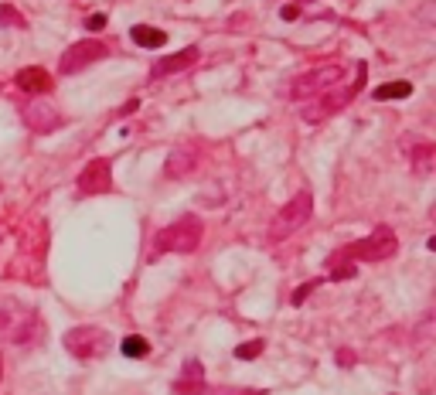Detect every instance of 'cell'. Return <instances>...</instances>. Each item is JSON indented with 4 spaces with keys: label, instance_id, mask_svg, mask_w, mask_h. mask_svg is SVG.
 I'll use <instances>...</instances> for the list:
<instances>
[{
    "label": "cell",
    "instance_id": "d4e9b609",
    "mask_svg": "<svg viewBox=\"0 0 436 395\" xmlns=\"http://www.w3.org/2000/svg\"><path fill=\"white\" fill-rule=\"evenodd\" d=\"M338 358H341V365H345V368H348V365H355V361H351V351H341Z\"/></svg>",
    "mask_w": 436,
    "mask_h": 395
},
{
    "label": "cell",
    "instance_id": "4316f807",
    "mask_svg": "<svg viewBox=\"0 0 436 395\" xmlns=\"http://www.w3.org/2000/svg\"><path fill=\"white\" fill-rule=\"evenodd\" d=\"M304 3H311V0H297V7H304Z\"/></svg>",
    "mask_w": 436,
    "mask_h": 395
},
{
    "label": "cell",
    "instance_id": "5b68a950",
    "mask_svg": "<svg viewBox=\"0 0 436 395\" xmlns=\"http://www.w3.org/2000/svg\"><path fill=\"white\" fill-rule=\"evenodd\" d=\"M345 76H348V65H345V62H324V65H314V69L300 72L297 79L290 82V99H297V103L317 99L320 92H327L331 85L345 82Z\"/></svg>",
    "mask_w": 436,
    "mask_h": 395
},
{
    "label": "cell",
    "instance_id": "30bf717a",
    "mask_svg": "<svg viewBox=\"0 0 436 395\" xmlns=\"http://www.w3.org/2000/svg\"><path fill=\"white\" fill-rule=\"evenodd\" d=\"M110 188H113V164L106 157L89 160L85 170L79 174V195L96 198V195H106Z\"/></svg>",
    "mask_w": 436,
    "mask_h": 395
},
{
    "label": "cell",
    "instance_id": "3957f363",
    "mask_svg": "<svg viewBox=\"0 0 436 395\" xmlns=\"http://www.w3.org/2000/svg\"><path fill=\"white\" fill-rule=\"evenodd\" d=\"M365 76H368V69H365V62H358L355 65V76L348 82H338V85H331L327 92H320L317 99L304 109V119L307 123H320V119L334 116V113H341L351 99H355L358 92H361V85H365Z\"/></svg>",
    "mask_w": 436,
    "mask_h": 395
},
{
    "label": "cell",
    "instance_id": "52a82bcc",
    "mask_svg": "<svg viewBox=\"0 0 436 395\" xmlns=\"http://www.w3.org/2000/svg\"><path fill=\"white\" fill-rule=\"evenodd\" d=\"M338 252H341L345 259H351V263H382V259H392L399 252V238L389 225H378L368 238H361L355 245H345V249H338Z\"/></svg>",
    "mask_w": 436,
    "mask_h": 395
},
{
    "label": "cell",
    "instance_id": "2e32d148",
    "mask_svg": "<svg viewBox=\"0 0 436 395\" xmlns=\"http://www.w3.org/2000/svg\"><path fill=\"white\" fill-rule=\"evenodd\" d=\"M177 395H204V382H201V365L198 361H188L184 365V378L174 385Z\"/></svg>",
    "mask_w": 436,
    "mask_h": 395
},
{
    "label": "cell",
    "instance_id": "8992f818",
    "mask_svg": "<svg viewBox=\"0 0 436 395\" xmlns=\"http://www.w3.org/2000/svg\"><path fill=\"white\" fill-rule=\"evenodd\" d=\"M311 215H314V198L307 195V191H297V195L273 215L270 232H266L270 242H283V238H290L293 232H300V229L311 222Z\"/></svg>",
    "mask_w": 436,
    "mask_h": 395
},
{
    "label": "cell",
    "instance_id": "ac0fdd59",
    "mask_svg": "<svg viewBox=\"0 0 436 395\" xmlns=\"http://www.w3.org/2000/svg\"><path fill=\"white\" fill-rule=\"evenodd\" d=\"M412 96V82H385L375 89V99L385 103V99H409Z\"/></svg>",
    "mask_w": 436,
    "mask_h": 395
},
{
    "label": "cell",
    "instance_id": "8fae6325",
    "mask_svg": "<svg viewBox=\"0 0 436 395\" xmlns=\"http://www.w3.org/2000/svg\"><path fill=\"white\" fill-rule=\"evenodd\" d=\"M201 164V150L198 143H177L171 154H167V160H164V177H171V181H181V177H188V174H195Z\"/></svg>",
    "mask_w": 436,
    "mask_h": 395
},
{
    "label": "cell",
    "instance_id": "484cf974",
    "mask_svg": "<svg viewBox=\"0 0 436 395\" xmlns=\"http://www.w3.org/2000/svg\"><path fill=\"white\" fill-rule=\"evenodd\" d=\"M211 395H259V392H211Z\"/></svg>",
    "mask_w": 436,
    "mask_h": 395
},
{
    "label": "cell",
    "instance_id": "9a60e30c",
    "mask_svg": "<svg viewBox=\"0 0 436 395\" xmlns=\"http://www.w3.org/2000/svg\"><path fill=\"white\" fill-rule=\"evenodd\" d=\"M14 82H17V89H24V92H48V89H51V76H48L44 69H21Z\"/></svg>",
    "mask_w": 436,
    "mask_h": 395
},
{
    "label": "cell",
    "instance_id": "ffe728a7",
    "mask_svg": "<svg viewBox=\"0 0 436 395\" xmlns=\"http://www.w3.org/2000/svg\"><path fill=\"white\" fill-rule=\"evenodd\" d=\"M266 351V344L263 341H249V344H238L236 348V358L238 361H252V358H259Z\"/></svg>",
    "mask_w": 436,
    "mask_h": 395
},
{
    "label": "cell",
    "instance_id": "cb8c5ba5",
    "mask_svg": "<svg viewBox=\"0 0 436 395\" xmlns=\"http://www.w3.org/2000/svg\"><path fill=\"white\" fill-rule=\"evenodd\" d=\"M297 14H300V10H297V3H286V7H283V21H293Z\"/></svg>",
    "mask_w": 436,
    "mask_h": 395
},
{
    "label": "cell",
    "instance_id": "d6986e66",
    "mask_svg": "<svg viewBox=\"0 0 436 395\" xmlns=\"http://www.w3.org/2000/svg\"><path fill=\"white\" fill-rule=\"evenodd\" d=\"M119 348H123V355H126V358H143V355H150V344H147L143 337H126V341H123Z\"/></svg>",
    "mask_w": 436,
    "mask_h": 395
},
{
    "label": "cell",
    "instance_id": "277c9868",
    "mask_svg": "<svg viewBox=\"0 0 436 395\" xmlns=\"http://www.w3.org/2000/svg\"><path fill=\"white\" fill-rule=\"evenodd\" d=\"M0 334L14 344H28L38 341L41 334V320L35 314V307L21 304V300H0Z\"/></svg>",
    "mask_w": 436,
    "mask_h": 395
},
{
    "label": "cell",
    "instance_id": "603a6c76",
    "mask_svg": "<svg viewBox=\"0 0 436 395\" xmlns=\"http://www.w3.org/2000/svg\"><path fill=\"white\" fill-rule=\"evenodd\" d=\"M103 28H106V17H103V14H92V17H89V31H103Z\"/></svg>",
    "mask_w": 436,
    "mask_h": 395
},
{
    "label": "cell",
    "instance_id": "9c48e42d",
    "mask_svg": "<svg viewBox=\"0 0 436 395\" xmlns=\"http://www.w3.org/2000/svg\"><path fill=\"white\" fill-rule=\"evenodd\" d=\"M110 55V44L99 38H82L76 41L65 55H62V65H58V72L62 76H76L82 69H89V65H96V62H103Z\"/></svg>",
    "mask_w": 436,
    "mask_h": 395
},
{
    "label": "cell",
    "instance_id": "7402d4cb",
    "mask_svg": "<svg viewBox=\"0 0 436 395\" xmlns=\"http://www.w3.org/2000/svg\"><path fill=\"white\" fill-rule=\"evenodd\" d=\"M320 283H324V279H311V283H307V286H300V290H297V293H293V304H297V307H300V304H304V300H307V297H311V293H314V290H317Z\"/></svg>",
    "mask_w": 436,
    "mask_h": 395
},
{
    "label": "cell",
    "instance_id": "ba28073f",
    "mask_svg": "<svg viewBox=\"0 0 436 395\" xmlns=\"http://www.w3.org/2000/svg\"><path fill=\"white\" fill-rule=\"evenodd\" d=\"M65 348H69V355H76L79 361H99L110 351V334L103 327L82 324V327L65 331Z\"/></svg>",
    "mask_w": 436,
    "mask_h": 395
},
{
    "label": "cell",
    "instance_id": "5bb4252c",
    "mask_svg": "<svg viewBox=\"0 0 436 395\" xmlns=\"http://www.w3.org/2000/svg\"><path fill=\"white\" fill-rule=\"evenodd\" d=\"M198 62V51L195 48H184V51H177V55H167L164 62H157L154 65V79H160V76H174V72H184V69H191Z\"/></svg>",
    "mask_w": 436,
    "mask_h": 395
},
{
    "label": "cell",
    "instance_id": "7c38bea8",
    "mask_svg": "<svg viewBox=\"0 0 436 395\" xmlns=\"http://www.w3.org/2000/svg\"><path fill=\"white\" fill-rule=\"evenodd\" d=\"M24 123H28V130L31 133H55V130H62L65 126V116L51 106V103H44V99H35V103H28V109H24Z\"/></svg>",
    "mask_w": 436,
    "mask_h": 395
},
{
    "label": "cell",
    "instance_id": "4fadbf2b",
    "mask_svg": "<svg viewBox=\"0 0 436 395\" xmlns=\"http://www.w3.org/2000/svg\"><path fill=\"white\" fill-rule=\"evenodd\" d=\"M402 150L409 154L416 174H430L433 170V143L430 140H423V137H402Z\"/></svg>",
    "mask_w": 436,
    "mask_h": 395
},
{
    "label": "cell",
    "instance_id": "7a4b0ae2",
    "mask_svg": "<svg viewBox=\"0 0 436 395\" xmlns=\"http://www.w3.org/2000/svg\"><path fill=\"white\" fill-rule=\"evenodd\" d=\"M204 238V225H201L198 215H184L171 225H164L157 236H154V252L157 256H191Z\"/></svg>",
    "mask_w": 436,
    "mask_h": 395
},
{
    "label": "cell",
    "instance_id": "44dd1931",
    "mask_svg": "<svg viewBox=\"0 0 436 395\" xmlns=\"http://www.w3.org/2000/svg\"><path fill=\"white\" fill-rule=\"evenodd\" d=\"M0 24H14V28H24L28 21H24V17H21V14H17V10H14L10 3H3V7H0Z\"/></svg>",
    "mask_w": 436,
    "mask_h": 395
},
{
    "label": "cell",
    "instance_id": "6da1fadb",
    "mask_svg": "<svg viewBox=\"0 0 436 395\" xmlns=\"http://www.w3.org/2000/svg\"><path fill=\"white\" fill-rule=\"evenodd\" d=\"M44 252H48V225L44 218H31L21 229V242H17V256L7 266V276H21L41 283V270H44Z\"/></svg>",
    "mask_w": 436,
    "mask_h": 395
},
{
    "label": "cell",
    "instance_id": "e0dca14e",
    "mask_svg": "<svg viewBox=\"0 0 436 395\" xmlns=\"http://www.w3.org/2000/svg\"><path fill=\"white\" fill-rule=\"evenodd\" d=\"M130 38L137 41L140 48H164L167 35H164L160 28H150V24H137V28L130 31Z\"/></svg>",
    "mask_w": 436,
    "mask_h": 395
}]
</instances>
